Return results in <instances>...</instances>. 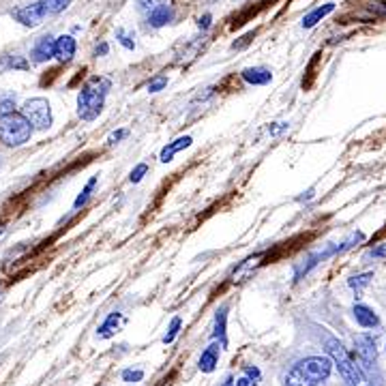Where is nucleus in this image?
<instances>
[{"label":"nucleus","instance_id":"c9c22d12","mask_svg":"<svg viewBox=\"0 0 386 386\" xmlns=\"http://www.w3.org/2000/svg\"><path fill=\"white\" fill-rule=\"evenodd\" d=\"M253 34H256V32H249V34H245V37H242V41H238V43H234L232 47H234V49H240L242 45H247V43H249V41L253 39Z\"/></svg>","mask_w":386,"mask_h":386},{"label":"nucleus","instance_id":"f257e3e1","mask_svg":"<svg viewBox=\"0 0 386 386\" xmlns=\"http://www.w3.org/2000/svg\"><path fill=\"white\" fill-rule=\"evenodd\" d=\"M332 370V361L328 356H309L298 361L288 378L286 386H320L324 380H328Z\"/></svg>","mask_w":386,"mask_h":386},{"label":"nucleus","instance_id":"6ab92c4d","mask_svg":"<svg viewBox=\"0 0 386 386\" xmlns=\"http://www.w3.org/2000/svg\"><path fill=\"white\" fill-rule=\"evenodd\" d=\"M97 177H93L89 183H86V187L82 189V193H80V196L76 198V202H73V210H80V208H84L86 206V202H89L91 200V196H93V191H95V187H97Z\"/></svg>","mask_w":386,"mask_h":386},{"label":"nucleus","instance_id":"7ed1b4c3","mask_svg":"<svg viewBox=\"0 0 386 386\" xmlns=\"http://www.w3.org/2000/svg\"><path fill=\"white\" fill-rule=\"evenodd\" d=\"M112 89V82L105 78H91L82 86V91L78 95V116L82 120H95L103 105H105V97H108Z\"/></svg>","mask_w":386,"mask_h":386},{"label":"nucleus","instance_id":"72a5a7b5","mask_svg":"<svg viewBox=\"0 0 386 386\" xmlns=\"http://www.w3.org/2000/svg\"><path fill=\"white\" fill-rule=\"evenodd\" d=\"M275 125H277V127H271V129H269L271 135H279L284 129H288V122H275Z\"/></svg>","mask_w":386,"mask_h":386},{"label":"nucleus","instance_id":"1a4fd4ad","mask_svg":"<svg viewBox=\"0 0 386 386\" xmlns=\"http://www.w3.org/2000/svg\"><path fill=\"white\" fill-rule=\"evenodd\" d=\"M76 49H78V43L71 34H60V37H56V60L58 63H71L76 56Z\"/></svg>","mask_w":386,"mask_h":386},{"label":"nucleus","instance_id":"bb28decb","mask_svg":"<svg viewBox=\"0 0 386 386\" xmlns=\"http://www.w3.org/2000/svg\"><path fill=\"white\" fill-rule=\"evenodd\" d=\"M168 86V78L166 76H157L155 80L148 82V93H159Z\"/></svg>","mask_w":386,"mask_h":386},{"label":"nucleus","instance_id":"c85d7f7f","mask_svg":"<svg viewBox=\"0 0 386 386\" xmlns=\"http://www.w3.org/2000/svg\"><path fill=\"white\" fill-rule=\"evenodd\" d=\"M11 112H15V97H7V99L0 101V116L11 114Z\"/></svg>","mask_w":386,"mask_h":386},{"label":"nucleus","instance_id":"5701e85b","mask_svg":"<svg viewBox=\"0 0 386 386\" xmlns=\"http://www.w3.org/2000/svg\"><path fill=\"white\" fill-rule=\"evenodd\" d=\"M69 3H71V0H43V5H45V9H47L49 15L65 11L69 7Z\"/></svg>","mask_w":386,"mask_h":386},{"label":"nucleus","instance_id":"ddd939ff","mask_svg":"<svg viewBox=\"0 0 386 386\" xmlns=\"http://www.w3.org/2000/svg\"><path fill=\"white\" fill-rule=\"evenodd\" d=\"M352 313H354V320L363 328H378L380 326V318L367 305H354Z\"/></svg>","mask_w":386,"mask_h":386},{"label":"nucleus","instance_id":"cd10ccee","mask_svg":"<svg viewBox=\"0 0 386 386\" xmlns=\"http://www.w3.org/2000/svg\"><path fill=\"white\" fill-rule=\"evenodd\" d=\"M144 372L142 370H125L122 372V380L125 382H142Z\"/></svg>","mask_w":386,"mask_h":386},{"label":"nucleus","instance_id":"6e6552de","mask_svg":"<svg viewBox=\"0 0 386 386\" xmlns=\"http://www.w3.org/2000/svg\"><path fill=\"white\" fill-rule=\"evenodd\" d=\"M219 352H221V343H219V341L210 343V345L204 350V352H202L200 361H198V370H200L202 374H213L215 367H217V363H219Z\"/></svg>","mask_w":386,"mask_h":386},{"label":"nucleus","instance_id":"4be33fe9","mask_svg":"<svg viewBox=\"0 0 386 386\" xmlns=\"http://www.w3.org/2000/svg\"><path fill=\"white\" fill-rule=\"evenodd\" d=\"M161 5H166V0H135V7L139 13H150Z\"/></svg>","mask_w":386,"mask_h":386},{"label":"nucleus","instance_id":"2eb2a0df","mask_svg":"<svg viewBox=\"0 0 386 386\" xmlns=\"http://www.w3.org/2000/svg\"><path fill=\"white\" fill-rule=\"evenodd\" d=\"M335 11V3H326L322 7H315L313 11H309L305 17H303V28H313L318 22H322L326 15H330Z\"/></svg>","mask_w":386,"mask_h":386},{"label":"nucleus","instance_id":"7c9ffc66","mask_svg":"<svg viewBox=\"0 0 386 386\" xmlns=\"http://www.w3.org/2000/svg\"><path fill=\"white\" fill-rule=\"evenodd\" d=\"M370 258H374V260H382V258H386V242H380L378 247H374V249L370 251Z\"/></svg>","mask_w":386,"mask_h":386},{"label":"nucleus","instance_id":"4c0bfd02","mask_svg":"<svg viewBox=\"0 0 386 386\" xmlns=\"http://www.w3.org/2000/svg\"><path fill=\"white\" fill-rule=\"evenodd\" d=\"M219 386H236V382H234V378H230V376H227Z\"/></svg>","mask_w":386,"mask_h":386},{"label":"nucleus","instance_id":"4468645a","mask_svg":"<svg viewBox=\"0 0 386 386\" xmlns=\"http://www.w3.org/2000/svg\"><path fill=\"white\" fill-rule=\"evenodd\" d=\"M225 324H227V307H219L217 313H215V328H213V339L221 343V348L227 345V330H225Z\"/></svg>","mask_w":386,"mask_h":386},{"label":"nucleus","instance_id":"dca6fc26","mask_svg":"<svg viewBox=\"0 0 386 386\" xmlns=\"http://www.w3.org/2000/svg\"><path fill=\"white\" fill-rule=\"evenodd\" d=\"M28 71L30 69V63L20 56V54H9V56H3L0 58V73H5V71Z\"/></svg>","mask_w":386,"mask_h":386},{"label":"nucleus","instance_id":"20e7f679","mask_svg":"<svg viewBox=\"0 0 386 386\" xmlns=\"http://www.w3.org/2000/svg\"><path fill=\"white\" fill-rule=\"evenodd\" d=\"M32 131H34L32 125L22 112H11L0 116V142L5 146L11 148L24 146L26 142H30Z\"/></svg>","mask_w":386,"mask_h":386},{"label":"nucleus","instance_id":"412c9836","mask_svg":"<svg viewBox=\"0 0 386 386\" xmlns=\"http://www.w3.org/2000/svg\"><path fill=\"white\" fill-rule=\"evenodd\" d=\"M365 240V234L363 232H354V234H350V238L348 240H343L341 245H337V256H341V253H345V251H350L354 247V245H359V242H363Z\"/></svg>","mask_w":386,"mask_h":386},{"label":"nucleus","instance_id":"a211bd4d","mask_svg":"<svg viewBox=\"0 0 386 386\" xmlns=\"http://www.w3.org/2000/svg\"><path fill=\"white\" fill-rule=\"evenodd\" d=\"M122 322V315L118 313V311H114V313H110L108 318H105V322L97 328V337L99 339H110L114 332L118 330V324Z\"/></svg>","mask_w":386,"mask_h":386},{"label":"nucleus","instance_id":"9d476101","mask_svg":"<svg viewBox=\"0 0 386 386\" xmlns=\"http://www.w3.org/2000/svg\"><path fill=\"white\" fill-rule=\"evenodd\" d=\"M324 251H318V253H309L307 258H303L298 264L294 266V282H301L303 277H307L315 266L320 264V262H324Z\"/></svg>","mask_w":386,"mask_h":386},{"label":"nucleus","instance_id":"b1692460","mask_svg":"<svg viewBox=\"0 0 386 386\" xmlns=\"http://www.w3.org/2000/svg\"><path fill=\"white\" fill-rule=\"evenodd\" d=\"M116 39L120 41V45L125 49H135V41H133V34H129L125 28H118L116 30Z\"/></svg>","mask_w":386,"mask_h":386},{"label":"nucleus","instance_id":"423d86ee","mask_svg":"<svg viewBox=\"0 0 386 386\" xmlns=\"http://www.w3.org/2000/svg\"><path fill=\"white\" fill-rule=\"evenodd\" d=\"M11 15H13V20H17L22 26L34 28V26H39L45 20V15H49V13L41 0V3H32V5H24L20 9H15V11H11Z\"/></svg>","mask_w":386,"mask_h":386},{"label":"nucleus","instance_id":"f8f14e48","mask_svg":"<svg viewBox=\"0 0 386 386\" xmlns=\"http://www.w3.org/2000/svg\"><path fill=\"white\" fill-rule=\"evenodd\" d=\"M191 142H193L191 135H181V137H177L174 142H170L168 146H163V150H161V155H159V159H161L163 163H170V161L174 159V155L181 152V150H185V148H189Z\"/></svg>","mask_w":386,"mask_h":386},{"label":"nucleus","instance_id":"e433bc0d","mask_svg":"<svg viewBox=\"0 0 386 386\" xmlns=\"http://www.w3.org/2000/svg\"><path fill=\"white\" fill-rule=\"evenodd\" d=\"M236 386H258V382L245 376V378H238V380H236Z\"/></svg>","mask_w":386,"mask_h":386},{"label":"nucleus","instance_id":"c756f323","mask_svg":"<svg viewBox=\"0 0 386 386\" xmlns=\"http://www.w3.org/2000/svg\"><path fill=\"white\" fill-rule=\"evenodd\" d=\"M127 135H129V131H127V129H118V131H114V133L108 137V144H110V146H112V144H118L120 139H125Z\"/></svg>","mask_w":386,"mask_h":386},{"label":"nucleus","instance_id":"9b49d317","mask_svg":"<svg viewBox=\"0 0 386 386\" xmlns=\"http://www.w3.org/2000/svg\"><path fill=\"white\" fill-rule=\"evenodd\" d=\"M242 80L251 84V86H266L273 82V73H271V69L266 67H249V69H245V71L240 73Z\"/></svg>","mask_w":386,"mask_h":386},{"label":"nucleus","instance_id":"f3484780","mask_svg":"<svg viewBox=\"0 0 386 386\" xmlns=\"http://www.w3.org/2000/svg\"><path fill=\"white\" fill-rule=\"evenodd\" d=\"M172 17H174L172 7L170 5H161V7H157L155 11L148 13V24L152 28H161V26H166V24L172 22Z\"/></svg>","mask_w":386,"mask_h":386},{"label":"nucleus","instance_id":"0eeeda50","mask_svg":"<svg viewBox=\"0 0 386 386\" xmlns=\"http://www.w3.org/2000/svg\"><path fill=\"white\" fill-rule=\"evenodd\" d=\"M52 58H56V39L52 34H43V37L37 39V43L30 49V63H47Z\"/></svg>","mask_w":386,"mask_h":386},{"label":"nucleus","instance_id":"ea45409f","mask_svg":"<svg viewBox=\"0 0 386 386\" xmlns=\"http://www.w3.org/2000/svg\"><path fill=\"white\" fill-rule=\"evenodd\" d=\"M3 232H5V227H3V225H0V236H3Z\"/></svg>","mask_w":386,"mask_h":386},{"label":"nucleus","instance_id":"393cba45","mask_svg":"<svg viewBox=\"0 0 386 386\" xmlns=\"http://www.w3.org/2000/svg\"><path fill=\"white\" fill-rule=\"evenodd\" d=\"M181 326H183V320L181 318H174L172 324H170V328H168V332H166V337H163V343H172L174 339H177Z\"/></svg>","mask_w":386,"mask_h":386},{"label":"nucleus","instance_id":"aec40b11","mask_svg":"<svg viewBox=\"0 0 386 386\" xmlns=\"http://www.w3.org/2000/svg\"><path fill=\"white\" fill-rule=\"evenodd\" d=\"M372 279H374V273H363V275H354V277H350L348 279V286L352 288L356 294H361L367 286L372 284Z\"/></svg>","mask_w":386,"mask_h":386},{"label":"nucleus","instance_id":"39448f33","mask_svg":"<svg viewBox=\"0 0 386 386\" xmlns=\"http://www.w3.org/2000/svg\"><path fill=\"white\" fill-rule=\"evenodd\" d=\"M22 114L28 118L32 129L37 131H47L52 127V108L49 101L43 97H32L22 105Z\"/></svg>","mask_w":386,"mask_h":386},{"label":"nucleus","instance_id":"473e14b6","mask_svg":"<svg viewBox=\"0 0 386 386\" xmlns=\"http://www.w3.org/2000/svg\"><path fill=\"white\" fill-rule=\"evenodd\" d=\"M110 52V45L108 43H99L97 47H95V56L99 58V56H105Z\"/></svg>","mask_w":386,"mask_h":386},{"label":"nucleus","instance_id":"f03ea898","mask_svg":"<svg viewBox=\"0 0 386 386\" xmlns=\"http://www.w3.org/2000/svg\"><path fill=\"white\" fill-rule=\"evenodd\" d=\"M324 348H326V354L332 361V365L337 367L339 376L343 378L345 386H372L367 382L361 365H356V361L348 354V350L339 343V339L324 335Z\"/></svg>","mask_w":386,"mask_h":386},{"label":"nucleus","instance_id":"2f4dec72","mask_svg":"<svg viewBox=\"0 0 386 386\" xmlns=\"http://www.w3.org/2000/svg\"><path fill=\"white\" fill-rule=\"evenodd\" d=\"M245 376L256 380V382H260V378H262L260 370H258V367H253V365H245Z\"/></svg>","mask_w":386,"mask_h":386},{"label":"nucleus","instance_id":"a878e982","mask_svg":"<svg viewBox=\"0 0 386 386\" xmlns=\"http://www.w3.org/2000/svg\"><path fill=\"white\" fill-rule=\"evenodd\" d=\"M146 174H148V166H146V163H137V166L131 170V174H129V181H131V183H139V181L146 177Z\"/></svg>","mask_w":386,"mask_h":386},{"label":"nucleus","instance_id":"f704fd0d","mask_svg":"<svg viewBox=\"0 0 386 386\" xmlns=\"http://www.w3.org/2000/svg\"><path fill=\"white\" fill-rule=\"evenodd\" d=\"M210 22H213V17H210V15L206 13L204 17H200V22H198V26H200L202 30H208V28H210Z\"/></svg>","mask_w":386,"mask_h":386},{"label":"nucleus","instance_id":"58836bf2","mask_svg":"<svg viewBox=\"0 0 386 386\" xmlns=\"http://www.w3.org/2000/svg\"><path fill=\"white\" fill-rule=\"evenodd\" d=\"M311 198H313V189H309V191L305 193V196L298 198V202H305V200H311Z\"/></svg>","mask_w":386,"mask_h":386}]
</instances>
